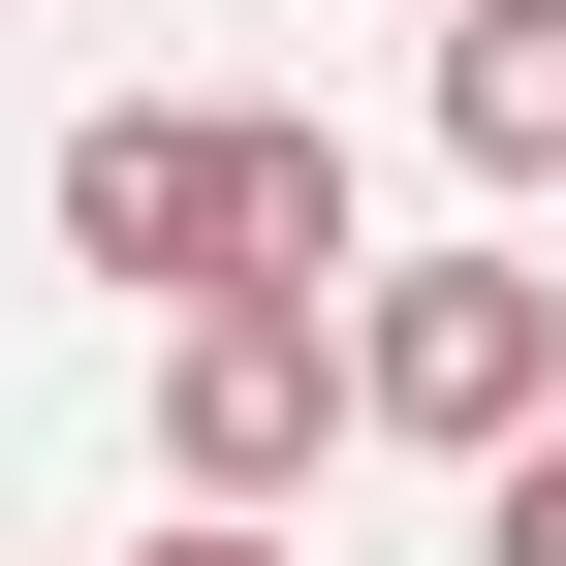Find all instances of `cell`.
Instances as JSON below:
<instances>
[{"instance_id": "1", "label": "cell", "mask_w": 566, "mask_h": 566, "mask_svg": "<svg viewBox=\"0 0 566 566\" xmlns=\"http://www.w3.org/2000/svg\"><path fill=\"white\" fill-rule=\"evenodd\" d=\"M63 283H158V315H346V126L315 95H95L63 126Z\"/></svg>"}, {"instance_id": "2", "label": "cell", "mask_w": 566, "mask_h": 566, "mask_svg": "<svg viewBox=\"0 0 566 566\" xmlns=\"http://www.w3.org/2000/svg\"><path fill=\"white\" fill-rule=\"evenodd\" d=\"M346 441H409V472L566 441V283L535 252H378V283H346Z\"/></svg>"}, {"instance_id": "3", "label": "cell", "mask_w": 566, "mask_h": 566, "mask_svg": "<svg viewBox=\"0 0 566 566\" xmlns=\"http://www.w3.org/2000/svg\"><path fill=\"white\" fill-rule=\"evenodd\" d=\"M315 441H346V315H158V504L283 535V504H315Z\"/></svg>"}, {"instance_id": "4", "label": "cell", "mask_w": 566, "mask_h": 566, "mask_svg": "<svg viewBox=\"0 0 566 566\" xmlns=\"http://www.w3.org/2000/svg\"><path fill=\"white\" fill-rule=\"evenodd\" d=\"M441 158L472 189H566V0H441Z\"/></svg>"}, {"instance_id": "5", "label": "cell", "mask_w": 566, "mask_h": 566, "mask_svg": "<svg viewBox=\"0 0 566 566\" xmlns=\"http://www.w3.org/2000/svg\"><path fill=\"white\" fill-rule=\"evenodd\" d=\"M472 566H566V441H504V472H472Z\"/></svg>"}, {"instance_id": "6", "label": "cell", "mask_w": 566, "mask_h": 566, "mask_svg": "<svg viewBox=\"0 0 566 566\" xmlns=\"http://www.w3.org/2000/svg\"><path fill=\"white\" fill-rule=\"evenodd\" d=\"M126 566H315V535H221V504H158V535H126Z\"/></svg>"}]
</instances>
